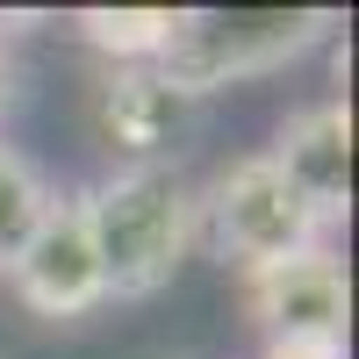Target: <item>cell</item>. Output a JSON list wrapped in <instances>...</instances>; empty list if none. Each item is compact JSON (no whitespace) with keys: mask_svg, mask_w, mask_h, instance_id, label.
<instances>
[{"mask_svg":"<svg viewBox=\"0 0 359 359\" xmlns=\"http://www.w3.org/2000/svg\"><path fill=\"white\" fill-rule=\"evenodd\" d=\"M266 359H345L331 345H266Z\"/></svg>","mask_w":359,"mask_h":359,"instance_id":"cell-11","label":"cell"},{"mask_svg":"<svg viewBox=\"0 0 359 359\" xmlns=\"http://www.w3.org/2000/svg\"><path fill=\"white\" fill-rule=\"evenodd\" d=\"M323 230L331 223L287 187V172L266 151L230 158L201 187V237H208V252L223 266H237V273H259V266H273V259H294V252L323 245Z\"/></svg>","mask_w":359,"mask_h":359,"instance_id":"cell-3","label":"cell"},{"mask_svg":"<svg viewBox=\"0 0 359 359\" xmlns=\"http://www.w3.org/2000/svg\"><path fill=\"white\" fill-rule=\"evenodd\" d=\"M50 180L36 172V158H22L15 144H0V273L22 259L29 245V230L43 223V208H50Z\"/></svg>","mask_w":359,"mask_h":359,"instance_id":"cell-9","label":"cell"},{"mask_svg":"<svg viewBox=\"0 0 359 359\" xmlns=\"http://www.w3.org/2000/svg\"><path fill=\"white\" fill-rule=\"evenodd\" d=\"M245 316L266 345H331V352H345V331H352L345 259L331 245H309L294 259H273L259 273H245Z\"/></svg>","mask_w":359,"mask_h":359,"instance_id":"cell-4","label":"cell"},{"mask_svg":"<svg viewBox=\"0 0 359 359\" xmlns=\"http://www.w3.org/2000/svg\"><path fill=\"white\" fill-rule=\"evenodd\" d=\"M79 36L108 65H158V50L172 36V8H86Z\"/></svg>","mask_w":359,"mask_h":359,"instance_id":"cell-8","label":"cell"},{"mask_svg":"<svg viewBox=\"0 0 359 359\" xmlns=\"http://www.w3.org/2000/svg\"><path fill=\"white\" fill-rule=\"evenodd\" d=\"M323 36H338L331 8H172V36L158 50V72L208 101L216 86H245L266 72H287Z\"/></svg>","mask_w":359,"mask_h":359,"instance_id":"cell-2","label":"cell"},{"mask_svg":"<svg viewBox=\"0 0 359 359\" xmlns=\"http://www.w3.org/2000/svg\"><path fill=\"white\" fill-rule=\"evenodd\" d=\"M8 280L22 294L29 316L43 323H72V316H94L108 302V280H101V259H94V237H86V216H79V194L50 201L43 223L29 230L22 259L8 266Z\"/></svg>","mask_w":359,"mask_h":359,"instance_id":"cell-5","label":"cell"},{"mask_svg":"<svg viewBox=\"0 0 359 359\" xmlns=\"http://www.w3.org/2000/svg\"><path fill=\"white\" fill-rule=\"evenodd\" d=\"M15 94H22V65H15V50H8V22H0V123H8Z\"/></svg>","mask_w":359,"mask_h":359,"instance_id":"cell-10","label":"cell"},{"mask_svg":"<svg viewBox=\"0 0 359 359\" xmlns=\"http://www.w3.org/2000/svg\"><path fill=\"white\" fill-rule=\"evenodd\" d=\"M266 158L287 172V187L302 194L323 223H338L345 208H352V108H345V101H309V108H294Z\"/></svg>","mask_w":359,"mask_h":359,"instance_id":"cell-7","label":"cell"},{"mask_svg":"<svg viewBox=\"0 0 359 359\" xmlns=\"http://www.w3.org/2000/svg\"><path fill=\"white\" fill-rule=\"evenodd\" d=\"M79 216L115 302H144V294L172 287V273L201 245V187L180 172V158L123 165L94 187H79Z\"/></svg>","mask_w":359,"mask_h":359,"instance_id":"cell-1","label":"cell"},{"mask_svg":"<svg viewBox=\"0 0 359 359\" xmlns=\"http://www.w3.org/2000/svg\"><path fill=\"white\" fill-rule=\"evenodd\" d=\"M194 123H201V101L187 86H172L158 65H108L94 86V130L130 165H172Z\"/></svg>","mask_w":359,"mask_h":359,"instance_id":"cell-6","label":"cell"}]
</instances>
